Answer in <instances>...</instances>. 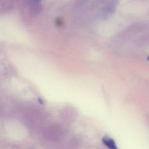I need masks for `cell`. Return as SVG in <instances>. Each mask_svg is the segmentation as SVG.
Here are the masks:
<instances>
[{
	"label": "cell",
	"mask_w": 149,
	"mask_h": 149,
	"mask_svg": "<svg viewBox=\"0 0 149 149\" xmlns=\"http://www.w3.org/2000/svg\"><path fill=\"white\" fill-rule=\"evenodd\" d=\"M102 142L109 149H118L115 140L109 136H104L102 139Z\"/></svg>",
	"instance_id": "6da1fadb"
},
{
	"label": "cell",
	"mask_w": 149,
	"mask_h": 149,
	"mask_svg": "<svg viewBox=\"0 0 149 149\" xmlns=\"http://www.w3.org/2000/svg\"><path fill=\"white\" fill-rule=\"evenodd\" d=\"M117 5V1H112L109 3L106 6L104 7L103 13V15L105 18L109 17L112 13L113 11L115 10Z\"/></svg>",
	"instance_id": "7a4b0ae2"
},
{
	"label": "cell",
	"mask_w": 149,
	"mask_h": 149,
	"mask_svg": "<svg viewBox=\"0 0 149 149\" xmlns=\"http://www.w3.org/2000/svg\"><path fill=\"white\" fill-rule=\"evenodd\" d=\"M147 60L149 61V56H148V57H147Z\"/></svg>",
	"instance_id": "3957f363"
}]
</instances>
